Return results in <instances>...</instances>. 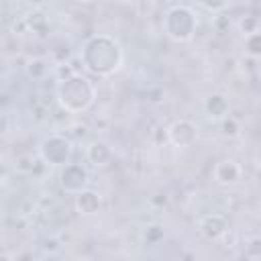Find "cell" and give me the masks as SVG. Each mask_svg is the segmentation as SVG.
Listing matches in <instances>:
<instances>
[{"label":"cell","instance_id":"obj_12","mask_svg":"<svg viewBox=\"0 0 261 261\" xmlns=\"http://www.w3.org/2000/svg\"><path fill=\"white\" fill-rule=\"evenodd\" d=\"M24 22H27V29L33 31L35 35H41V37L49 35V18H47V14H43L41 10L29 12V14L24 16Z\"/></svg>","mask_w":261,"mask_h":261},{"label":"cell","instance_id":"obj_15","mask_svg":"<svg viewBox=\"0 0 261 261\" xmlns=\"http://www.w3.org/2000/svg\"><path fill=\"white\" fill-rule=\"evenodd\" d=\"M212 29H214V33H218V35H228L230 29H232L230 16H226L224 12L214 14V18H212Z\"/></svg>","mask_w":261,"mask_h":261},{"label":"cell","instance_id":"obj_4","mask_svg":"<svg viewBox=\"0 0 261 261\" xmlns=\"http://www.w3.org/2000/svg\"><path fill=\"white\" fill-rule=\"evenodd\" d=\"M37 153L45 165L65 167L67 163H71V157H73V141L59 133L47 135L45 139H41Z\"/></svg>","mask_w":261,"mask_h":261},{"label":"cell","instance_id":"obj_20","mask_svg":"<svg viewBox=\"0 0 261 261\" xmlns=\"http://www.w3.org/2000/svg\"><path fill=\"white\" fill-rule=\"evenodd\" d=\"M198 6H200V8H204V10H208V12H212V16H214V14H220L222 10H226V8H228V2H226V0H220V2L204 0V2H200Z\"/></svg>","mask_w":261,"mask_h":261},{"label":"cell","instance_id":"obj_13","mask_svg":"<svg viewBox=\"0 0 261 261\" xmlns=\"http://www.w3.org/2000/svg\"><path fill=\"white\" fill-rule=\"evenodd\" d=\"M24 71L31 80H45L47 73H49V61L43 59V57H35V59H29L27 65H24Z\"/></svg>","mask_w":261,"mask_h":261},{"label":"cell","instance_id":"obj_9","mask_svg":"<svg viewBox=\"0 0 261 261\" xmlns=\"http://www.w3.org/2000/svg\"><path fill=\"white\" fill-rule=\"evenodd\" d=\"M204 110H206V116H208L210 120L222 122V120L228 116V112H230V102H228V98H226L224 94L212 92V94L206 98V102H204Z\"/></svg>","mask_w":261,"mask_h":261},{"label":"cell","instance_id":"obj_16","mask_svg":"<svg viewBox=\"0 0 261 261\" xmlns=\"http://www.w3.org/2000/svg\"><path fill=\"white\" fill-rule=\"evenodd\" d=\"M239 31L243 33V37H249V35L257 33V31H259V18L253 16V14L243 16V18L239 20Z\"/></svg>","mask_w":261,"mask_h":261},{"label":"cell","instance_id":"obj_1","mask_svg":"<svg viewBox=\"0 0 261 261\" xmlns=\"http://www.w3.org/2000/svg\"><path fill=\"white\" fill-rule=\"evenodd\" d=\"M122 59H124V53L120 43L108 33L92 35L90 39H86L80 51V61L84 69L98 77H108L114 71H118L122 65Z\"/></svg>","mask_w":261,"mask_h":261},{"label":"cell","instance_id":"obj_18","mask_svg":"<svg viewBox=\"0 0 261 261\" xmlns=\"http://www.w3.org/2000/svg\"><path fill=\"white\" fill-rule=\"evenodd\" d=\"M163 226L161 224H151V226H147V230H145V243L147 245H155V243H159L161 239H163Z\"/></svg>","mask_w":261,"mask_h":261},{"label":"cell","instance_id":"obj_7","mask_svg":"<svg viewBox=\"0 0 261 261\" xmlns=\"http://www.w3.org/2000/svg\"><path fill=\"white\" fill-rule=\"evenodd\" d=\"M167 139L169 143H173L175 147H190L196 143L198 139V130H196V124L186 120V118H179L175 122L169 124L167 128Z\"/></svg>","mask_w":261,"mask_h":261},{"label":"cell","instance_id":"obj_2","mask_svg":"<svg viewBox=\"0 0 261 261\" xmlns=\"http://www.w3.org/2000/svg\"><path fill=\"white\" fill-rule=\"evenodd\" d=\"M55 98H57L59 108L65 110L67 114H82L94 104L96 88L90 77H86L82 73H73L71 77L57 82Z\"/></svg>","mask_w":261,"mask_h":261},{"label":"cell","instance_id":"obj_17","mask_svg":"<svg viewBox=\"0 0 261 261\" xmlns=\"http://www.w3.org/2000/svg\"><path fill=\"white\" fill-rule=\"evenodd\" d=\"M220 133H222L224 137H228V139H234V137H239V133H241V126H239L237 118H232V116H226V118L220 122Z\"/></svg>","mask_w":261,"mask_h":261},{"label":"cell","instance_id":"obj_8","mask_svg":"<svg viewBox=\"0 0 261 261\" xmlns=\"http://www.w3.org/2000/svg\"><path fill=\"white\" fill-rule=\"evenodd\" d=\"M212 177L216 184L220 186H234L239 179H241V167L237 161L232 159H222L214 165L212 169Z\"/></svg>","mask_w":261,"mask_h":261},{"label":"cell","instance_id":"obj_11","mask_svg":"<svg viewBox=\"0 0 261 261\" xmlns=\"http://www.w3.org/2000/svg\"><path fill=\"white\" fill-rule=\"evenodd\" d=\"M100 204H102L100 194L94 192V190H84V192H80V194L75 196V200H73L75 210H77L80 214H84V216L96 214V212L100 210Z\"/></svg>","mask_w":261,"mask_h":261},{"label":"cell","instance_id":"obj_3","mask_svg":"<svg viewBox=\"0 0 261 261\" xmlns=\"http://www.w3.org/2000/svg\"><path fill=\"white\" fill-rule=\"evenodd\" d=\"M196 29H198V16L190 6L173 4L165 10V14H163V33L171 41L186 43L194 37Z\"/></svg>","mask_w":261,"mask_h":261},{"label":"cell","instance_id":"obj_14","mask_svg":"<svg viewBox=\"0 0 261 261\" xmlns=\"http://www.w3.org/2000/svg\"><path fill=\"white\" fill-rule=\"evenodd\" d=\"M245 53L251 57H261V31L245 37Z\"/></svg>","mask_w":261,"mask_h":261},{"label":"cell","instance_id":"obj_22","mask_svg":"<svg viewBox=\"0 0 261 261\" xmlns=\"http://www.w3.org/2000/svg\"><path fill=\"white\" fill-rule=\"evenodd\" d=\"M0 261H12V257L8 255V253H2V259Z\"/></svg>","mask_w":261,"mask_h":261},{"label":"cell","instance_id":"obj_6","mask_svg":"<svg viewBox=\"0 0 261 261\" xmlns=\"http://www.w3.org/2000/svg\"><path fill=\"white\" fill-rule=\"evenodd\" d=\"M196 226H198V232L208 241H220L228 232V220L218 212H208L200 216Z\"/></svg>","mask_w":261,"mask_h":261},{"label":"cell","instance_id":"obj_19","mask_svg":"<svg viewBox=\"0 0 261 261\" xmlns=\"http://www.w3.org/2000/svg\"><path fill=\"white\" fill-rule=\"evenodd\" d=\"M245 253H247V257H251V259H261V237L247 241V243H245Z\"/></svg>","mask_w":261,"mask_h":261},{"label":"cell","instance_id":"obj_23","mask_svg":"<svg viewBox=\"0 0 261 261\" xmlns=\"http://www.w3.org/2000/svg\"><path fill=\"white\" fill-rule=\"evenodd\" d=\"M257 163H259V167H261V151H259V157H257Z\"/></svg>","mask_w":261,"mask_h":261},{"label":"cell","instance_id":"obj_5","mask_svg":"<svg viewBox=\"0 0 261 261\" xmlns=\"http://www.w3.org/2000/svg\"><path fill=\"white\" fill-rule=\"evenodd\" d=\"M88 184H90V175L82 163H67L65 167L59 169V186L65 194L77 196L80 192L88 190Z\"/></svg>","mask_w":261,"mask_h":261},{"label":"cell","instance_id":"obj_21","mask_svg":"<svg viewBox=\"0 0 261 261\" xmlns=\"http://www.w3.org/2000/svg\"><path fill=\"white\" fill-rule=\"evenodd\" d=\"M14 261H35V259H33V255H31V253H22V255H16V257H14Z\"/></svg>","mask_w":261,"mask_h":261},{"label":"cell","instance_id":"obj_10","mask_svg":"<svg viewBox=\"0 0 261 261\" xmlns=\"http://www.w3.org/2000/svg\"><path fill=\"white\" fill-rule=\"evenodd\" d=\"M112 147L102 141V139H96L92 141L88 147H86V159L94 165V167H106L110 161H112Z\"/></svg>","mask_w":261,"mask_h":261}]
</instances>
